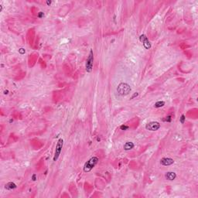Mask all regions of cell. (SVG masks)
<instances>
[{
    "label": "cell",
    "instance_id": "7a4b0ae2",
    "mask_svg": "<svg viewBox=\"0 0 198 198\" xmlns=\"http://www.w3.org/2000/svg\"><path fill=\"white\" fill-rule=\"evenodd\" d=\"M118 94L121 96H126L131 91V87L127 83H120L117 88Z\"/></svg>",
    "mask_w": 198,
    "mask_h": 198
},
{
    "label": "cell",
    "instance_id": "9c48e42d",
    "mask_svg": "<svg viewBox=\"0 0 198 198\" xmlns=\"http://www.w3.org/2000/svg\"><path fill=\"white\" fill-rule=\"evenodd\" d=\"M134 147H135V144H134L132 142H127V143H125L124 146H123L125 151H129V150L132 149Z\"/></svg>",
    "mask_w": 198,
    "mask_h": 198
},
{
    "label": "cell",
    "instance_id": "277c9868",
    "mask_svg": "<svg viewBox=\"0 0 198 198\" xmlns=\"http://www.w3.org/2000/svg\"><path fill=\"white\" fill-rule=\"evenodd\" d=\"M63 139H60L59 140L57 141V146H56V149H55V152H54V161L56 162L58 158H59L61 151H62L63 149Z\"/></svg>",
    "mask_w": 198,
    "mask_h": 198
},
{
    "label": "cell",
    "instance_id": "ffe728a7",
    "mask_svg": "<svg viewBox=\"0 0 198 198\" xmlns=\"http://www.w3.org/2000/svg\"><path fill=\"white\" fill-rule=\"evenodd\" d=\"M8 92H9V91H5V93H4V94H8Z\"/></svg>",
    "mask_w": 198,
    "mask_h": 198
},
{
    "label": "cell",
    "instance_id": "8fae6325",
    "mask_svg": "<svg viewBox=\"0 0 198 198\" xmlns=\"http://www.w3.org/2000/svg\"><path fill=\"white\" fill-rule=\"evenodd\" d=\"M164 105H165V101H157V102H156L155 105H154L155 108H156L163 107Z\"/></svg>",
    "mask_w": 198,
    "mask_h": 198
},
{
    "label": "cell",
    "instance_id": "2e32d148",
    "mask_svg": "<svg viewBox=\"0 0 198 198\" xmlns=\"http://www.w3.org/2000/svg\"><path fill=\"white\" fill-rule=\"evenodd\" d=\"M44 16V13L43 12H40V13H39V15H38V17L39 18H42L43 16Z\"/></svg>",
    "mask_w": 198,
    "mask_h": 198
},
{
    "label": "cell",
    "instance_id": "d6986e66",
    "mask_svg": "<svg viewBox=\"0 0 198 198\" xmlns=\"http://www.w3.org/2000/svg\"><path fill=\"white\" fill-rule=\"evenodd\" d=\"M46 4H47V5L51 4V1H47V2H46Z\"/></svg>",
    "mask_w": 198,
    "mask_h": 198
},
{
    "label": "cell",
    "instance_id": "3957f363",
    "mask_svg": "<svg viewBox=\"0 0 198 198\" xmlns=\"http://www.w3.org/2000/svg\"><path fill=\"white\" fill-rule=\"evenodd\" d=\"M93 65H94V53H93V50H91L88 57L87 58V60H86V63H85L86 71L88 72V73H90V72L92 71Z\"/></svg>",
    "mask_w": 198,
    "mask_h": 198
},
{
    "label": "cell",
    "instance_id": "30bf717a",
    "mask_svg": "<svg viewBox=\"0 0 198 198\" xmlns=\"http://www.w3.org/2000/svg\"><path fill=\"white\" fill-rule=\"evenodd\" d=\"M16 187H17V186L13 182H9L5 185V188L8 190H12L16 189Z\"/></svg>",
    "mask_w": 198,
    "mask_h": 198
},
{
    "label": "cell",
    "instance_id": "8992f818",
    "mask_svg": "<svg viewBox=\"0 0 198 198\" xmlns=\"http://www.w3.org/2000/svg\"><path fill=\"white\" fill-rule=\"evenodd\" d=\"M139 40L141 41V43H143V45L145 49L149 50L151 48V46H152L151 43H150V41L149 40V38L147 37L146 35H145V34L140 35V37H139Z\"/></svg>",
    "mask_w": 198,
    "mask_h": 198
},
{
    "label": "cell",
    "instance_id": "7c38bea8",
    "mask_svg": "<svg viewBox=\"0 0 198 198\" xmlns=\"http://www.w3.org/2000/svg\"><path fill=\"white\" fill-rule=\"evenodd\" d=\"M185 121H186V116H185V115L183 114V115H181L180 118V122L181 124H184Z\"/></svg>",
    "mask_w": 198,
    "mask_h": 198
},
{
    "label": "cell",
    "instance_id": "4fadbf2b",
    "mask_svg": "<svg viewBox=\"0 0 198 198\" xmlns=\"http://www.w3.org/2000/svg\"><path fill=\"white\" fill-rule=\"evenodd\" d=\"M129 126H128V125H121V126H120V129L121 130H128L129 129Z\"/></svg>",
    "mask_w": 198,
    "mask_h": 198
},
{
    "label": "cell",
    "instance_id": "e0dca14e",
    "mask_svg": "<svg viewBox=\"0 0 198 198\" xmlns=\"http://www.w3.org/2000/svg\"><path fill=\"white\" fill-rule=\"evenodd\" d=\"M32 180H33V181L37 180V175H36V174H33V175L32 176Z\"/></svg>",
    "mask_w": 198,
    "mask_h": 198
},
{
    "label": "cell",
    "instance_id": "ac0fdd59",
    "mask_svg": "<svg viewBox=\"0 0 198 198\" xmlns=\"http://www.w3.org/2000/svg\"><path fill=\"white\" fill-rule=\"evenodd\" d=\"M138 95H139V93H137V92H136V93H135V94H133V95H132V99H133V98H134V97H137Z\"/></svg>",
    "mask_w": 198,
    "mask_h": 198
},
{
    "label": "cell",
    "instance_id": "9a60e30c",
    "mask_svg": "<svg viewBox=\"0 0 198 198\" xmlns=\"http://www.w3.org/2000/svg\"><path fill=\"white\" fill-rule=\"evenodd\" d=\"M19 54H25L26 51H25V49H23V48H20V49L19 50Z\"/></svg>",
    "mask_w": 198,
    "mask_h": 198
},
{
    "label": "cell",
    "instance_id": "5bb4252c",
    "mask_svg": "<svg viewBox=\"0 0 198 198\" xmlns=\"http://www.w3.org/2000/svg\"><path fill=\"white\" fill-rule=\"evenodd\" d=\"M164 121H165V122H170L172 121V118H171V116H170V115L166 116V118L164 119Z\"/></svg>",
    "mask_w": 198,
    "mask_h": 198
},
{
    "label": "cell",
    "instance_id": "52a82bcc",
    "mask_svg": "<svg viewBox=\"0 0 198 198\" xmlns=\"http://www.w3.org/2000/svg\"><path fill=\"white\" fill-rule=\"evenodd\" d=\"M173 163H174V160L169 157H164L160 160V164L164 166H171L172 164H173Z\"/></svg>",
    "mask_w": 198,
    "mask_h": 198
},
{
    "label": "cell",
    "instance_id": "ba28073f",
    "mask_svg": "<svg viewBox=\"0 0 198 198\" xmlns=\"http://www.w3.org/2000/svg\"><path fill=\"white\" fill-rule=\"evenodd\" d=\"M165 177L167 180H174L177 178V173L174 172H167L165 174Z\"/></svg>",
    "mask_w": 198,
    "mask_h": 198
},
{
    "label": "cell",
    "instance_id": "6da1fadb",
    "mask_svg": "<svg viewBox=\"0 0 198 198\" xmlns=\"http://www.w3.org/2000/svg\"><path fill=\"white\" fill-rule=\"evenodd\" d=\"M98 161H99V158L97 156H93L91 159H89V160L84 163V171L85 173H88V172L91 171L94 168V166L97 165V163H98Z\"/></svg>",
    "mask_w": 198,
    "mask_h": 198
},
{
    "label": "cell",
    "instance_id": "5b68a950",
    "mask_svg": "<svg viewBox=\"0 0 198 198\" xmlns=\"http://www.w3.org/2000/svg\"><path fill=\"white\" fill-rule=\"evenodd\" d=\"M160 124L158 122H150L149 123H147L146 125V129L149 131H152V132H155L160 129Z\"/></svg>",
    "mask_w": 198,
    "mask_h": 198
}]
</instances>
